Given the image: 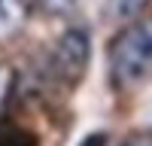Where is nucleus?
<instances>
[{
	"mask_svg": "<svg viewBox=\"0 0 152 146\" xmlns=\"http://www.w3.org/2000/svg\"><path fill=\"white\" fill-rule=\"evenodd\" d=\"M88 55H91V46H88V34L82 28H70L64 36L58 40L55 52H52V64L49 73L58 85L73 88L76 82L82 79V73L88 67Z\"/></svg>",
	"mask_w": 152,
	"mask_h": 146,
	"instance_id": "obj_2",
	"label": "nucleus"
},
{
	"mask_svg": "<svg viewBox=\"0 0 152 146\" xmlns=\"http://www.w3.org/2000/svg\"><path fill=\"white\" fill-rule=\"evenodd\" d=\"M122 146H152V131H146V134H131Z\"/></svg>",
	"mask_w": 152,
	"mask_h": 146,
	"instance_id": "obj_8",
	"label": "nucleus"
},
{
	"mask_svg": "<svg viewBox=\"0 0 152 146\" xmlns=\"http://www.w3.org/2000/svg\"><path fill=\"white\" fill-rule=\"evenodd\" d=\"M12 85H15V70H12L9 64H3V61H0V107L9 101Z\"/></svg>",
	"mask_w": 152,
	"mask_h": 146,
	"instance_id": "obj_6",
	"label": "nucleus"
},
{
	"mask_svg": "<svg viewBox=\"0 0 152 146\" xmlns=\"http://www.w3.org/2000/svg\"><path fill=\"white\" fill-rule=\"evenodd\" d=\"M43 12H49V15H67V12L76 6V0H40Z\"/></svg>",
	"mask_w": 152,
	"mask_h": 146,
	"instance_id": "obj_7",
	"label": "nucleus"
},
{
	"mask_svg": "<svg viewBox=\"0 0 152 146\" xmlns=\"http://www.w3.org/2000/svg\"><path fill=\"white\" fill-rule=\"evenodd\" d=\"M146 3L149 0H110V15L131 21L134 15H140V12L146 9Z\"/></svg>",
	"mask_w": 152,
	"mask_h": 146,
	"instance_id": "obj_5",
	"label": "nucleus"
},
{
	"mask_svg": "<svg viewBox=\"0 0 152 146\" xmlns=\"http://www.w3.org/2000/svg\"><path fill=\"white\" fill-rule=\"evenodd\" d=\"M107 76L116 91H134L152 79V15H134L110 40Z\"/></svg>",
	"mask_w": 152,
	"mask_h": 146,
	"instance_id": "obj_1",
	"label": "nucleus"
},
{
	"mask_svg": "<svg viewBox=\"0 0 152 146\" xmlns=\"http://www.w3.org/2000/svg\"><path fill=\"white\" fill-rule=\"evenodd\" d=\"M0 146H40V137L18 122L0 119Z\"/></svg>",
	"mask_w": 152,
	"mask_h": 146,
	"instance_id": "obj_4",
	"label": "nucleus"
},
{
	"mask_svg": "<svg viewBox=\"0 0 152 146\" xmlns=\"http://www.w3.org/2000/svg\"><path fill=\"white\" fill-rule=\"evenodd\" d=\"M24 18H28L24 0H0V43L18 34L24 28Z\"/></svg>",
	"mask_w": 152,
	"mask_h": 146,
	"instance_id": "obj_3",
	"label": "nucleus"
},
{
	"mask_svg": "<svg viewBox=\"0 0 152 146\" xmlns=\"http://www.w3.org/2000/svg\"><path fill=\"white\" fill-rule=\"evenodd\" d=\"M82 146H107V134H91V137H85Z\"/></svg>",
	"mask_w": 152,
	"mask_h": 146,
	"instance_id": "obj_9",
	"label": "nucleus"
}]
</instances>
